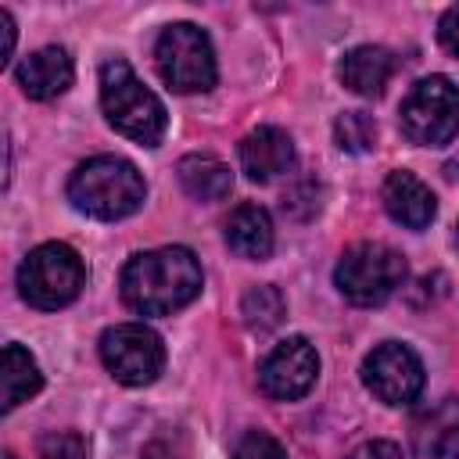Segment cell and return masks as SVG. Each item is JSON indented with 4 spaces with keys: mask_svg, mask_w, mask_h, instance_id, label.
Instances as JSON below:
<instances>
[{
    "mask_svg": "<svg viewBox=\"0 0 459 459\" xmlns=\"http://www.w3.org/2000/svg\"><path fill=\"white\" fill-rule=\"evenodd\" d=\"M201 265L186 247L140 251L122 269V301L140 316H169L201 294Z\"/></svg>",
    "mask_w": 459,
    "mask_h": 459,
    "instance_id": "6da1fadb",
    "label": "cell"
},
{
    "mask_svg": "<svg viewBox=\"0 0 459 459\" xmlns=\"http://www.w3.org/2000/svg\"><path fill=\"white\" fill-rule=\"evenodd\" d=\"M143 197H147L143 176L136 172L133 161L115 154H97L82 161L68 179V201L75 204V212L104 222L133 215L143 204Z\"/></svg>",
    "mask_w": 459,
    "mask_h": 459,
    "instance_id": "7a4b0ae2",
    "label": "cell"
},
{
    "mask_svg": "<svg viewBox=\"0 0 459 459\" xmlns=\"http://www.w3.org/2000/svg\"><path fill=\"white\" fill-rule=\"evenodd\" d=\"M100 108L122 136L143 147H154L165 136V104L133 75L122 57L100 68Z\"/></svg>",
    "mask_w": 459,
    "mask_h": 459,
    "instance_id": "3957f363",
    "label": "cell"
},
{
    "mask_svg": "<svg viewBox=\"0 0 459 459\" xmlns=\"http://www.w3.org/2000/svg\"><path fill=\"white\" fill-rule=\"evenodd\" d=\"M86 283V265L68 244H39L18 265V290L32 308L54 312L79 298Z\"/></svg>",
    "mask_w": 459,
    "mask_h": 459,
    "instance_id": "277c9868",
    "label": "cell"
},
{
    "mask_svg": "<svg viewBox=\"0 0 459 459\" xmlns=\"http://www.w3.org/2000/svg\"><path fill=\"white\" fill-rule=\"evenodd\" d=\"M405 258L394 247L362 240L341 255L333 283L351 305H384L405 283Z\"/></svg>",
    "mask_w": 459,
    "mask_h": 459,
    "instance_id": "5b68a950",
    "label": "cell"
},
{
    "mask_svg": "<svg viewBox=\"0 0 459 459\" xmlns=\"http://www.w3.org/2000/svg\"><path fill=\"white\" fill-rule=\"evenodd\" d=\"M154 65H158V75L165 79V86L176 93H204L215 86L212 39L190 22H176V25L161 29V36L154 43Z\"/></svg>",
    "mask_w": 459,
    "mask_h": 459,
    "instance_id": "8992f818",
    "label": "cell"
},
{
    "mask_svg": "<svg viewBox=\"0 0 459 459\" xmlns=\"http://www.w3.org/2000/svg\"><path fill=\"white\" fill-rule=\"evenodd\" d=\"M402 133L420 147H441L459 133V90L445 75L420 79L402 100Z\"/></svg>",
    "mask_w": 459,
    "mask_h": 459,
    "instance_id": "52a82bcc",
    "label": "cell"
},
{
    "mask_svg": "<svg viewBox=\"0 0 459 459\" xmlns=\"http://www.w3.org/2000/svg\"><path fill=\"white\" fill-rule=\"evenodd\" d=\"M100 362L126 387L154 384L165 369V344L143 323H118L100 337Z\"/></svg>",
    "mask_w": 459,
    "mask_h": 459,
    "instance_id": "ba28073f",
    "label": "cell"
},
{
    "mask_svg": "<svg viewBox=\"0 0 459 459\" xmlns=\"http://www.w3.org/2000/svg\"><path fill=\"white\" fill-rule=\"evenodd\" d=\"M362 384L384 402V405H409L423 391V362L412 348L398 341L377 344L362 362Z\"/></svg>",
    "mask_w": 459,
    "mask_h": 459,
    "instance_id": "9c48e42d",
    "label": "cell"
},
{
    "mask_svg": "<svg viewBox=\"0 0 459 459\" xmlns=\"http://www.w3.org/2000/svg\"><path fill=\"white\" fill-rule=\"evenodd\" d=\"M319 373V355L305 337H287L283 344H276L262 366H258V387L276 398V402H294L301 398Z\"/></svg>",
    "mask_w": 459,
    "mask_h": 459,
    "instance_id": "30bf717a",
    "label": "cell"
},
{
    "mask_svg": "<svg viewBox=\"0 0 459 459\" xmlns=\"http://www.w3.org/2000/svg\"><path fill=\"white\" fill-rule=\"evenodd\" d=\"M409 441L420 459H459V398L423 405L409 423Z\"/></svg>",
    "mask_w": 459,
    "mask_h": 459,
    "instance_id": "8fae6325",
    "label": "cell"
},
{
    "mask_svg": "<svg viewBox=\"0 0 459 459\" xmlns=\"http://www.w3.org/2000/svg\"><path fill=\"white\" fill-rule=\"evenodd\" d=\"M294 165V140L276 126H258L240 140V169L255 183H269Z\"/></svg>",
    "mask_w": 459,
    "mask_h": 459,
    "instance_id": "7c38bea8",
    "label": "cell"
},
{
    "mask_svg": "<svg viewBox=\"0 0 459 459\" xmlns=\"http://www.w3.org/2000/svg\"><path fill=\"white\" fill-rule=\"evenodd\" d=\"M380 201H384V212L398 226H409V230H423L437 212V201H434L430 186L423 179H416L412 172H405V169H398L384 179Z\"/></svg>",
    "mask_w": 459,
    "mask_h": 459,
    "instance_id": "4fadbf2b",
    "label": "cell"
},
{
    "mask_svg": "<svg viewBox=\"0 0 459 459\" xmlns=\"http://www.w3.org/2000/svg\"><path fill=\"white\" fill-rule=\"evenodd\" d=\"M14 75H18V86H22L25 97L50 100V97H57V93H65L72 86L75 68H72V57H68L65 47H43V50L29 54L18 65Z\"/></svg>",
    "mask_w": 459,
    "mask_h": 459,
    "instance_id": "5bb4252c",
    "label": "cell"
},
{
    "mask_svg": "<svg viewBox=\"0 0 459 459\" xmlns=\"http://www.w3.org/2000/svg\"><path fill=\"white\" fill-rule=\"evenodd\" d=\"M226 244L240 258H269L273 251V219L258 204H237L226 219Z\"/></svg>",
    "mask_w": 459,
    "mask_h": 459,
    "instance_id": "9a60e30c",
    "label": "cell"
},
{
    "mask_svg": "<svg viewBox=\"0 0 459 459\" xmlns=\"http://www.w3.org/2000/svg\"><path fill=\"white\" fill-rule=\"evenodd\" d=\"M391 72H394V61L384 47H355L341 57V68H337L341 82L359 97H380Z\"/></svg>",
    "mask_w": 459,
    "mask_h": 459,
    "instance_id": "2e32d148",
    "label": "cell"
},
{
    "mask_svg": "<svg viewBox=\"0 0 459 459\" xmlns=\"http://www.w3.org/2000/svg\"><path fill=\"white\" fill-rule=\"evenodd\" d=\"M39 387H43V373H39L36 359L22 344H7L4 359H0V405H4V412L29 402Z\"/></svg>",
    "mask_w": 459,
    "mask_h": 459,
    "instance_id": "e0dca14e",
    "label": "cell"
},
{
    "mask_svg": "<svg viewBox=\"0 0 459 459\" xmlns=\"http://www.w3.org/2000/svg\"><path fill=\"white\" fill-rule=\"evenodd\" d=\"M176 176H179V186L194 201H226L230 190H233L230 169L212 154H186L176 165Z\"/></svg>",
    "mask_w": 459,
    "mask_h": 459,
    "instance_id": "ac0fdd59",
    "label": "cell"
},
{
    "mask_svg": "<svg viewBox=\"0 0 459 459\" xmlns=\"http://www.w3.org/2000/svg\"><path fill=\"white\" fill-rule=\"evenodd\" d=\"M240 316H244V326L255 330V333H265L273 326H280L283 319V294L273 287V283H262V287H251L240 301Z\"/></svg>",
    "mask_w": 459,
    "mask_h": 459,
    "instance_id": "d6986e66",
    "label": "cell"
},
{
    "mask_svg": "<svg viewBox=\"0 0 459 459\" xmlns=\"http://www.w3.org/2000/svg\"><path fill=\"white\" fill-rule=\"evenodd\" d=\"M333 140L348 154H366L377 143V122L366 111H344L333 122Z\"/></svg>",
    "mask_w": 459,
    "mask_h": 459,
    "instance_id": "ffe728a7",
    "label": "cell"
},
{
    "mask_svg": "<svg viewBox=\"0 0 459 459\" xmlns=\"http://www.w3.org/2000/svg\"><path fill=\"white\" fill-rule=\"evenodd\" d=\"M39 459H90V441L75 430H54L39 437Z\"/></svg>",
    "mask_w": 459,
    "mask_h": 459,
    "instance_id": "44dd1931",
    "label": "cell"
},
{
    "mask_svg": "<svg viewBox=\"0 0 459 459\" xmlns=\"http://www.w3.org/2000/svg\"><path fill=\"white\" fill-rule=\"evenodd\" d=\"M233 459H287L283 445L265 434V430H247L237 445H233Z\"/></svg>",
    "mask_w": 459,
    "mask_h": 459,
    "instance_id": "7402d4cb",
    "label": "cell"
},
{
    "mask_svg": "<svg viewBox=\"0 0 459 459\" xmlns=\"http://www.w3.org/2000/svg\"><path fill=\"white\" fill-rule=\"evenodd\" d=\"M437 39H441V47H445L448 54L459 57V4L441 14V22H437Z\"/></svg>",
    "mask_w": 459,
    "mask_h": 459,
    "instance_id": "603a6c76",
    "label": "cell"
},
{
    "mask_svg": "<svg viewBox=\"0 0 459 459\" xmlns=\"http://www.w3.org/2000/svg\"><path fill=\"white\" fill-rule=\"evenodd\" d=\"M351 459H402V448L391 441H366L362 448H355Z\"/></svg>",
    "mask_w": 459,
    "mask_h": 459,
    "instance_id": "cb8c5ba5",
    "label": "cell"
},
{
    "mask_svg": "<svg viewBox=\"0 0 459 459\" xmlns=\"http://www.w3.org/2000/svg\"><path fill=\"white\" fill-rule=\"evenodd\" d=\"M0 29H4V61H7L11 50H14V22H11L7 11H0Z\"/></svg>",
    "mask_w": 459,
    "mask_h": 459,
    "instance_id": "d4e9b609",
    "label": "cell"
},
{
    "mask_svg": "<svg viewBox=\"0 0 459 459\" xmlns=\"http://www.w3.org/2000/svg\"><path fill=\"white\" fill-rule=\"evenodd\" d=\"M143 459H176L165 445H147V452H143Z\"/></svg>",
    "mask_w": 459,
    "mask_h": 459,
    "instance_id": "484cf974",
    "label": "cell"
},
{
    "mask_svg": "<svg viewBox=\"0 0 459 459\" xmlns=\"http://www.w3.org/2000/svg\"><path fill=\"white\" fill-rule=\"evenodd\" d=\"M4 459H14V455H11V452H4Z\"/></svg>",
    "mask_w": 459,
    "mask_h": 459,
    "instance_id": "4316f807",
    "label": "cell"
}]
</instances>
